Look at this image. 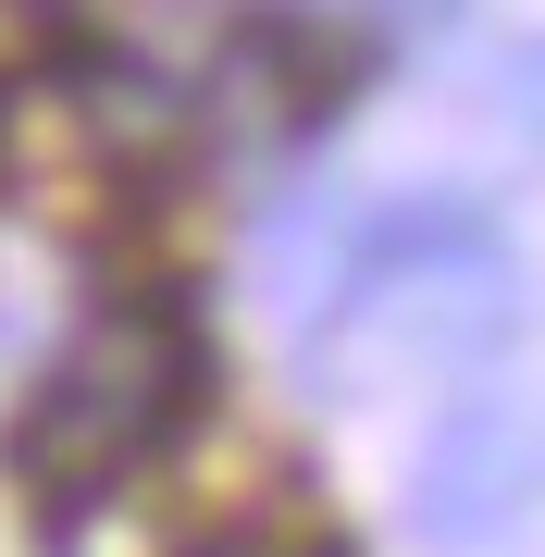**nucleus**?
Returning <instances> with one entry per match:
<instances>
[{"instance_id": "nucleus-4", "label": "nucleus", "mask_w": 545, "mask_h": 557, "mask_svg": "<svg viewBox=\"0 0 545 557\" xmlns=\"http://www.w3.org/2000/svg\"><path fill=\"white\" fill-rule=\"evenodd\" d=\"M75 25V0H0V75H38Z\"/></svg>"}, {"instance_id": "nucleus-2", "label": "nucleus", "mask_w": 545, "mask_h": 557, "mask_svg": "<svg viewBox=\"0 0 545 557\" xmlns=\"http://www.w3.org/2000/svg\"><path fill=\"white\" fill-rule=\"evenodd\" d=\"M186 397H199V335H186V310L124 298V310H100L38 372V409H25V434H13V471L38 483L50 508L112 496V483L186 421Z\"/></svg>"}, {"instance_id": "nucleus-3", "label": "nucleus", "mask_w": 545, "mask_h": 557, "mask_svg": "<svg viewBox=\"0 0 545 557\" xmlns=\"http://www.w3.org/2000/svg\"><path fill=\"white\" fill-rule=\"evenodd\" d=\"M533 496H545V397H471V409L422 446L397 520H409V545L471 557V545H496Z\"/></svg>"}, {"instance_id": "nucleus-5", "label": "nucleus", "mask_w": 545, "mask_h": 557, "mask_svg": "<svg viewBox=\"0 0 545 557\" xmlns=\"http://www.w3.org/2000/svg\"><path fill=\"white\" fill-rule=\"evenodd\" d=\"M199 557H285V545H199Z\"/></svg>"}, {"instance_id": "nucleus-1", "label": "nucleus", "mask_w": 545, "mask_h": 557, "mask_svg": "<svg viewBox=\"0 0 545 557\" xmlns=\"http://www.w3.org/2000/svg\"><path fill=\"white\" fill-rule=\"evenodd\" d=\"M508 335H521V260H508V236L471 223V211H409L372 248H347L335 298L298 347V384L323 409H384V397L484 372Z\"/></svg>"}]
</instances>
